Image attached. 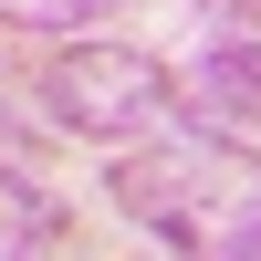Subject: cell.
<instances>
[{
  "mask_svg": "<svg viewBox=\"0 0 261 261\" xmlns=\"http://www.w3.org/2000/svg\"><path fill=\"white\" fill-rule=\"evenodd\" d=\"M105 11H115V0H0L11 32H94Z\"/></svg>",
  "mask_w": 261,
  "mask_h": 261,
  "instance_id": "5b68a950",
  "label": "cell"
},
{
  "mask_svg": "<svg viewBox=\"0 0 261 261\" xmlns=\"http://www.w3.org/2000/svg\"><path fill=\"white\" fill-rule=\"evenodd\" d=\"M53 241H63V209L42 199L32 178L0 167V261H32V251H53Z\"/></svg>",
  "mask_w": 261,
  "mask_h": 261,
  "instance_id": "3957f363",
  "label": "cell"
},
{
  "mask_svg": "<svg viewBox=\"0 0 261 261\" xmlns=\"http://www.w3.org/2000/svg\"><path fill=\"white\" fill-rule=\"evenodd\" d=\"M199 105H220V115H261V53L251 42H220V53L199 63V84H188Z\"/></svg>",
  "mask_w": 261,
  "mask_h": 261,
  "instance_id": "277c9868",
  "label": "cell"
},
{
  "mask_svg": "<svg viewBox=\"0 0 261 261\" xmlns=\"http://www.w3.org/2000/svg\"><path fill=\"white\" fill-rule=\"evenodd\" d=\"M42 105H53L73 136H157V125H178L188 84L167 73L157 53H136V42H73V53L42 73Z\"/></svg>",
  "mask_w": 261,
  "mask_h": 261,
  "instance_id": "7a4b0ae2",
  "label": "cell"
},
{
  "mask_svg": "<svg viewBox=\"0 0 261 261\" xmlns=\"http://www.w3.org/2000/svg\"><path fill=\"white\" fill-rule=\"evenodd\" d=\"M115 209L167 251L199 261H261V146L157 125L115 157Z\"/></svg>",
  "mask_w": 261,
  "mask_h": 261,
  "instance_id": "6da1fadb",
  "label": "cell"
}]
</instances>
